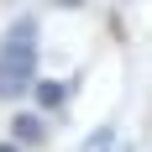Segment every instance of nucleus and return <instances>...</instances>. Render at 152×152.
<instances>
[{"label":"nucleus","instance_id":"obj_3","mask_svg":"<svg viewBox=\"0 0 152 152\" xmlns=\"http://www.w3.org/2000/svg\"><path fill=\"white\" fill-rule=\"evenodd\" d=\"M68 94H74V84H63V79H37V84H31V100L42 110H63Z\"/></svg>","mask_w":152,"mask_h":152},{"label":"nucleus","instance_id":"obj_4","mask_svg":"<svg viewBox=\"0 0 152 152\" xmlns=\"http://www.w3.org/2000/svg\"><path fill=\"white\" fill-rule=\"evenodd\" d=\"M110 142H115V126H110V121H105V126H94L89 137H84V147H79V152H105V147H110Z\"/></svg>","mask_w":152,"mask_h":152},{"label":"nucleus","instance_id":"obj_5","mask_svg":"<svg viewBox=\"0 0 152 152\" xmlns=\"http://www.w3.org/2000/svg\"><path fill=\"white\" fill-rule=\"evenodd\" d=\"M0 152H21V147H16V142H0Z\"/></svg>","mask_w":152,"mask_h":152},{"label":"nucleus","instance_id":"obj_2","mask_svg":"<svg viewBox=\"0 0 152 152\" xmlns=\"http://www.w3.org/2000/svg\"><path fill=\"white\" fill-rule=\"evenodd\" d=\"M47 137H53L47 115H37V110H16V115H11V142H16L21 152H31V147H47Z\"/></svg>","mask_w":152,"mask_h":152},{"label":"nucleus","instance_id":"obj_1","mask_svg":"<svg viewBox=\"0 0 152 152\" xmlns=\"http://www.w3.org/2000/svg\"><path fill=\"white\" fill-rule=\"evenodd\" d=\"M37 37H42L37 16H16L5 26V37H0V105H16L37 84Z\"/></svg>","mask_w":152,"mask_h":152}]
</instances>
